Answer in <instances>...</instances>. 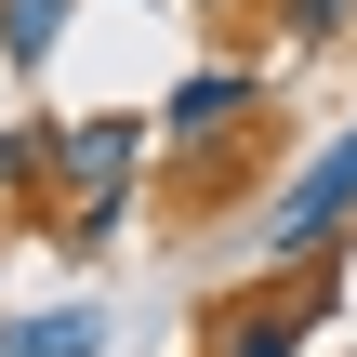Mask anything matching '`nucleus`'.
<instances>
[{"instance_id":"obj_1","label":"nucleus","mask_w":357,"mask_h":357,"mask_svg":"<svg viewBox=\"0 0 357 357\" xmlns=\"http://www.w3.org/2000/svg\"><path fill=\"white\" fill-rule=\"evenodd\" d=\"M132 172H146V119H66V146H53V225H66L79 252L119 238Z\"/></svg>"},{"instance_id":"obj_2","label":"nucleus","mask_w":357,"mask_h":357,"mask_svg":"<svg viewBox=\"0 0 357 357\" xmlns=\"http://www.w3.org/2000/svg\"><path fill=\"white\" fill-rule=\"evenodd\" d=\"M344 238H357V132H331L265 212V265H331Z\"/></svg>"},{"instance_id":"obj_3","label":"nucleus","mask_w":357,"mask_h":357,"mask_svg":"<svg viewBox=\"0 0 357 357\" xmlns=\"http://www.w3.org/2000/svg\"><path fill=\"white\" fill-rule=\"evenodd\" d=\"M331 318V265H278V291H238L225 305V331H212V357H305V331Z\"/></svg>"},{"instance_id":"obj_4","label":"nucleus","mask_w":357,"mask_h":357,"mask_svg":"<svg viewBox=\"0 0 357 357\" xmlns=\"http://www.w3.org/2000/svg\"><path fill=\"white\" fill-rule=\"evenodd\" d=\"M252 106H265V79H252V66H185V79H172V106H159V132H172V146H225Z\"/></svg>"},{"instance_id":"obj_5","label":"nucleus","mask_w":357,"mask_h":357,"mask_svg":"<svg viewBox=\"0 0 357 357\" xmlns=\"http://www.w3.org/2000/svg\"><path fill=\"white\" fill-rule=\"evenodd\" d=\"M0 357H106V305H40V318H0Z\"/></svg>"},{"instance_id":"obj_6","label":"nucleus","mask_w":357,"mask_h":357,"mask_svg":"<svg viewBox=\"0 0 357 357\" xmlns=\"http://www.w3.org/2000/svg\"><path fill=\"white\" fill-rule=\"evenodd\" d=\"M66 13L79 0H0V66H53L66 53Z\"/></svg>"},{"instance_id":"obj_7","label":"nucleus","mask_w":357,"mask_h":357,"mask_svg":"<svg viewBox=\"0 0 357 357\" xmlns=\"http://www.w3.org/2000/svg\"><path fill=\"white\" fill-rule=\"evenodd\" d=\"M53 146H66V119H13V132H0V185H40Z\"/></svg>"},{"instance_id":"obj_8","label":"nucleus","mask_w":357,"mask_h":357,"mask_svg":"<svg viewBox=\"0 0 357 357\" xmlns=\"http://www.w3.org/2000/svg\"><path fill=\"white\" fill-rule=\"evenodd\" d=\"M278 26H291V53H331L357 26V0H278Z\"/></svg>"}]
</instances>
